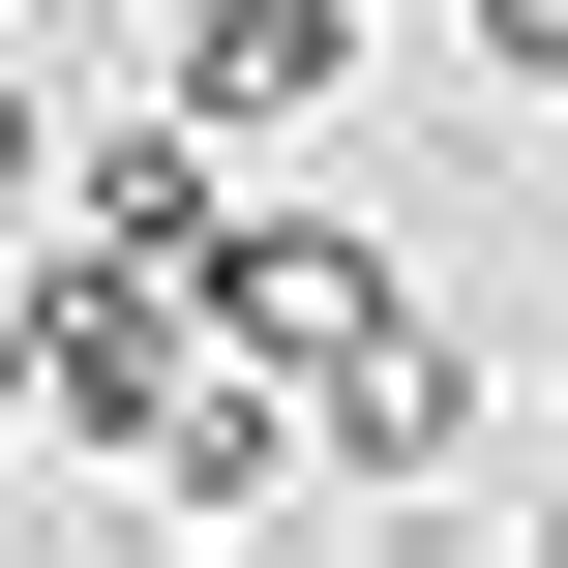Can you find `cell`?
<instances>
[{"instance_id": "3", "label": "cell", "mask_w": 568, "mask_h": 568, "mask_svg": "<svg viewBox=\"0 0 568 568\" xmlns=\"http://www.w3.org/2000/svg\"><path fill=\"white\" fill-rule=\"evenodd\" d=\"M479 60H509V90H568V0H479Z\"/></svg>"}, {"instance_id": "2", "label": "cell", "mask_w": 568, "mask_h": 568, "mask_svg": "<svg viewBox=\"0 0 568 568\" xmlns=\"http://www.w3.org/2000/svg\"><path fill=\"white\" fill-rule=\"evenodd\" d=\"M90 270H210V150H180V120L90 150Z\"/></svg>"}, {"instance_id": "1", "label": "cell", "mask_w": 568, "mask_h": 568, "mask_svg": "<svg viewBox=\"0 0 568 568\" xmlns=\"http://www.w3.org/2000/svg\"><path fill=\"white\" fill-rule=\"evenodd\" d=\"M359 90V0H180V120H329Z\"/></svg>"}]
</instances>
